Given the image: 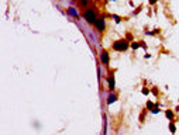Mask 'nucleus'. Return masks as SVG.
<instances>
[{"label": "nucleus", "instance_id": "6", "mask_svg": "<svg viewBox=\"0 0 179 135\" xmlns=\"http://www.w3.org/2000/svg\"><path fill=\"white\" fill-rule=\"evenodd\" d=\"M114 100H116V96H109V100H107V101H109V104H110V103H113Z\"/></svg>", "mask_w": 179, "mask_h": 135}, {"label": "nucleus", "instance_id": "4", "mask_svg": "<svg viewBox=\"0 0 179 135\" xmlns=\"http://www.w3.org/2000/svg\"><path fill=\"white\" fill-rule=\"evenodd\" d=\"M102 62H103V64H107V62H109V55H107V52H105V51L102 52Z\"/></svg>", "mask_w": 179, "mask_h": 135}, {"label": "nucleus", "instance_id": "10", "mask_svg": "<svg viewBox=\"0 0 179 135\" xmlns=\"http://www.w3.org/2000/svg\"><path fill=\"white\" fill-rule=\"evenodd\" d=\"M171 131L172 132H175V125H173V124H171Z\"/></svg>", "mask_w": 179, "mask_h": 135}, {"label": "nucleus", "instance_id": "1", "mask_svg": "<svg viewBox=\"0 0 179 135\" xmlns=\"http://www.w3.org/2000/svg\"><path fill=\"white\" fill-rule=\"evenodd\" d=\"M85 20L88 21V23H96L98 21V18H96V11L95 10H92V8H88L86 11H85Z\"/></svg>", "mask_w": 179, "mask_h": 135}, {"label": "nucleus", "instance_id": "7", "mask_svg": "<svg viewBox=\"0 0 179 135\" xmlns=\"http://www.w3.org/2000/svg\"><path fill=\"white\" fill-rule=\"evenodd\" d=\"M166 117H168V118H173V114H172V111H166Z\"/></svg>", "mask_w": 179, "mask_h": 135}, {"label": "nucleus", "instance_id": "2", "mask_svg": "<svg viewBox=\"0 0 179 135\" xmlns=\"http://www.w3.org/2000/svg\"><path fill=\"white\" fill-rule=\"evenodd\" d=\"M127 48H128V42L126 40L116 41L113 44V49H116V51H126Z\"/></svg>", "mask_w": 179, "mask_h": 135}, {"label": "nucleus", "instance_id": "9", "mask_svg": "<svg viewBox=\"0 0 179 135\" xmlns=\"http://www.w3.org/2000/svg\"><path fill=\"white\" fill-rule=\"evenodd\" d=\"M147 107H148L150 110H152V107H154V104H152V103H151V101H150V103L147 104Z\"/></svg>", "mask_w": 179, "mask_h": 135}, {"label": "nucleus", "instance_id": "8", "mask_svg": "<svg viewBox=\"0 0 179 135\" xmlns=\"http://www.w3.org/2000/svg\"><path fill=\"white\" fill-rule=\"evenodd\" d=\"M138 47H140V45L137 44V42H133V44H131V48H133V49H137Z\"/></svg>", "mask_w": 179, "mask_h": 135}, {"label": "nucleus", "instance_id": "5", "mask_svg": "<svg viewBox=\"0 0 179 135\" xmlns=\"http://www.w3.org/2000/svg\"><path fill=\"white\" fill-rule=\"evenodd\" d=\"M109 85H110V90H113V89H114V79H113V76L109 79Z\"/></svg>", "mask_w": 179, "mask_h": 135}, {"label": "nucleus", "instance_id": "3", "mask_svg": "<svg viewBox=\"0 0 179 135\" xmlns=\"http://www.w3.org/2000/svg\"><path fill=\"white\" fill-rule=\"evenodd\" d=\"M96 27H98L99 31H103L105 30V20H98L96 21Z\"/></svg>", "mask_w": 179, "mask_h": 135}, {"label": "nucleus", "instance_id": "11", "mask_svg": "<svg viewBox=\"0 0 179 135\" xmlns=\"http://www.w3.org/2000/svg\"><path fill=\"white\" fill-rule=\"evenodd\" d=\"M155 1H157V0H150V3H151V4H154Z\"/></svg>", "mask_w": 179, "mask_h": 135}]
</instances>
